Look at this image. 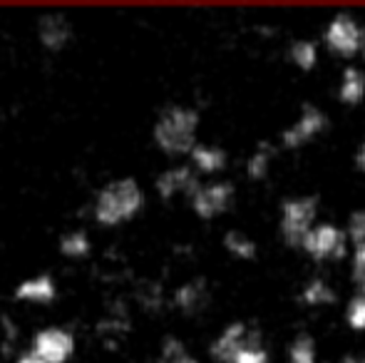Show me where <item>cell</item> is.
<instances>
[{"label":"cell","instance_id":"cell-1","mask_svg":"<svg viewBox=\"0 0 365 363\" xmlns=\"http://www.w3.org/2000/svg\"><path fill=\"white\" fill-rule=\"evenodd\" d=\"M147 194L135 177H115L95 192L90 217L102 229H120L145 212Z\"/></svg>","mask_w":365,"mask_h":363},{"label":"cell","instance_id":"cell-2","mask_svg":"<svg viewBox=\"0 0 365 363\" xmlns=\"http://www.w3.org/2000/svg\"><path fill=\"white\" fill-rule=\"evenodd\" d=\"M199 125L202 117L199 110L192 105H167L157 115L152 125V142L162 155L172 157H189L194 145L199 142Z\"/></svg>","mask_w":365,"mask_h":363},{"label":"cell","instance_id":"cell-3","mask_svg":"<svg viewBox=\"0 0 365 363\" xmlns=\"http://www.w3.org/2000/svg\"><path fill=\"white\" fill-rule=\"evenodd\" d=\"M318 219V197L303 194V197H289L281 204V239L286 247L301 249V242L306 234L316 227Z\"/></svg>","mask_w":365,"mask_h":363},{"label":"cell","instance_id":"cell-4","mask_svg":"<svg viewBox=\"0 0 365 363\" xmlns=\"http://www.w3.org/2000/svg\"><path fill=\"white\" fill-rule=\"evenodd\" d=\"M28 351L43 363H70L77 354V336L68 326H43L30 336Z\"/></svg>","mask_w":365,"mask_h":363},{"label":"cell","instance_id":"cell-5","mask_svg":"<svg viewBox=\"0 0 365 363\" xmlns=\"http://www.w3.org/2000/svg\"><path fill=\"white\" fill-rule=\"evenodd\" d=\"M323 40H326L328 50L343 60H353L365 53V28L348 13H338L326 25Z\"/></svg>","mask_w":365,"mask_h":363},{"label":"cell","instance_id":"cell-6","mask_svg":"<svg viewBox=\"0 0 365 363\" xmlns=\"http://www.w3.org/2000/svg\"><path fill=\"white\" fill-rule=\"evenodd\" d=\"M301 249L313 259V262H341L348 254V237L346 229L336 224H316L306 239L301 242Z\"/></svg>","mask_w":365,"mask_h":363},{"label":"cell","instance_id":"cell-7","mask_svg":"<svg viewBox=\"0 0 365 363\" xmlns=\"http://www.w3.org/2000/svg\"><path fill=\"white\" fill-rule=\"evenodd\" d=\"M234 197H236L234 184L226 180H214V182L199 184L187 202L202 222H212V219L229 212L231 204H234Z\"/></svg>","mask_w":365,"mask_h":363},{"label":"cell","instance_id":"cell-8","mask_svg":"<svg viewBox=\"0 0 365 363\" xmlns=\"http://www.w3.org/2000/svg\"><path fill=\"white\" fill-rule=\"evenodd\" d=\"M35 40L45 53H63L75 40L73 20L65 13H43L35 20Z\"/></svg>","mask_w":365,"mask_h":363},{"label":"cell","instance_id":"cell-9","mask_svg":"<svg viewBox=\"0 0 365 363\" xmlns=\"http://www.w3.org/2000/svg\"><path fill=\"white\" fill-rule=\"evenodd\" d=\"M326 125H328V117L321 107L303 105V110H301V115L296 117V122L281 132V147H286V150H298V147L311 145L318 135H323Z\"/></svg>","mask_w":365,"mask_h":363},{"label":"cell","instance_id":"cell-10","mask_svg":"<svg viewBox=\"0 0 365 363\" xmlns=\"http://www.w3.org/2000/svg\"><path fill=\"white\" fill-rule=\"evenodd\" d=\"M60 296L58 279L48 272L30 274L13 286V299L23 306H53Z\"/></svg>","mask_w":365,"mask_h":363},{"label":"cell","instance_id":"cell-11","mask_svg":"<svg viewBox=\"0 0 365 363\" xmlns=\"http://www.w3.org/2000/svg\"><path fill=\"white\" fill-rule=\"evenodd\" d=\"M202 184L199 175L189 165H172L167 170H162L154 180V192L164 202H172L177 197L189 199L194 194V189Z\"/></svg>","mask_w":365,"mask_h":363},{"label":"cell","instance_id":"cell-12","mask_svg":"<svg viewBox=\"0 0 365 363\" xmlns=\"http://www.w3.org/2000/svg\"><path fill=\"white\" fill-rule=\"evenodd\" d=\"M254 334H256V329H251L249 324L234 321V324L224 326V329L219 331L217 339H214L212 346H209V354H212V359L217 363H231L234 356L254 339Z\"/></svg>","mask_w":365,"mask_h":363},{"label":"cell","instance_id":"cell-13","mask_svg":"<svg viewBox=\"0 0 365 363\" xmlns=\"http://www.w3.org/2000/svg\"><path fill=\"white\" fill-rule=\"evenodd\" d=\"M209 299H212V294H209V284H207V279H202V276L184 281V284L177 286L174 294H172L174 309L182 311V314H187V316L202 314V311L209 306Z\"/></svg>","mask_w":365,"mask_h":363},{"label":"cell","instance_id":"cell-14","mask_svg":"<svg viewBox=\"0 0 365 363\" xmlns=\"http://www.w3.org/2000/svg\"><path fill=\"white\" fill-rule=\"evenodd\" d=\"M229 165V155L221 150L219 145H209V142H197L194 150L189 152V167L197 172L199 177H214L226 170Z\"/></svg>","mask_w":365,"mask_h":363},{"label":"cell","instance_id":"cell-15","mask_svg":"<svg viewBox=\"0 0 365 363\" xmlns=\"http://www.w3.org/2000/svg\"><path fill=\"white\" fill-rule=\"evenodd\" d=\"M58 252L70 262H82L92 254V239L85 229H70L58 239Z\"/></svg>","mask_w":365,"mask_h":363},{"label":"cell","instance_id":"cell-16","mask_svg":"<svg viewBox=\"0 0 365 363\" xmlns=\"http://www.w3.org/2000/svg\"><path fill=\"white\" fill-rule=\"evenodd\" d=\"M338 97L343 105H361L365 100V73L361 68H346L341 75V85H338Z\"/></svg>","mask_w":365,"mask_h":363},{"label":"cell","instance_id":"cell-17","mask_svg":"<svg viewBox=\"0 0 365 363\" xmlns=\"http://www.w3.org/2000/svg\"><path fill=\"white\" fill-rule=\"evenodd\" d=\"M221 244H224L226 252H229L234 259H239V262H254V259L259 257V244H256L249 234L239 232V229L226 232L224 239H221Z\"/></svg>","mask_w":365,"mask_h":363},{"label":"cell","instance_id":"cell-18","mask_svg":"<svg viewBox=\"0 0 365 363\" xmlns=\"http://www.w3.org/2000/svg\"><path fill=\"white\" fill-rule=\"evenodd\" d=\"M301 301L306 306H311V309L331 306V304H336V289H333L323 276H313V279L301 289Z\"/></svg>","mask_w":365,"mask_h":363},{"label":"cell","instance_id":"cell-19","mask_svg":"<svg viewBox=\"0 0 365 363\" xmlns=\"http://www.w3.org/2000/svg\"><path fill=\"white\" fill-rule=\"evenodd\" d=\"M271 165H274V147L264 142V145L256 147L249 155V160H246V175H249V180L261 182L269 177Z\"/></svg>","mask_w":365,"mask_h":363},{"label":"cell","instance_id":"cell-20","mask_svg":"<svg viewBox=\"0 0 365 363\" xmlns=\"http://www.w3.org/2000/svg\"><path fill=\"white\" fill-rule=\"evenodd\" d=\"M289 58L298 70L308 73L318 65V45L313 40H296L289 50Z\"/></svg>","mask_w":365,"mask_h":363},{"label":"cell","instance_id":"cell-21","mask_svg":"<svg viewBox=\"0 0 365 363\" xmlns=\"http://www.w3.org/2000/svg\"><path fill=\"white\" fill-rule=\"evenodd\" d=\"M289 363H318V346L311 334H298L291 341Z\"/></svg>","mask_w":365,"mask_h":363},{"label":"cell","instance_id":"cell-22","mask_svg":"<svg viewBox=\"0 0 365 363\" xmlns=\"http://www.w3.org/2000/svg\"><path fill=\"white\" fill-rule=\"evenodd\" d=\"M159 359H162V363H199L192 354H189L187 346H184L177 336H167V339L162 341Z\"/></svg>","mask_w":365,"mask_h":363},{"label":"cell","instance_id":"cell-23","mask_svg":"<svg viewBox=\"0 0 365 363\" xmlns=\"http://www.w3.org/2000/svg\"><path fill=\"white\" fill-rule=\"evenodd\" d=\"M231 363H271L269 359V351L264 349V344H261V334L256 331L254 339L249 341V344L244 346V349L239 351V354L234 356V361Z\"/></svg>","mask_w":365,"mask_h":363},{"label":"cell","instance_id":"cell-24","mask_svg":"<svg viewBox=\"0 0 365 363\" xmlns=\"http://www.w3.org/2000/svg\"><path fill=\"white\" fill-rule=\"evenodd\" d=\"M346 324L351 331H365V299L363 296H353L346 306Z\"/></svg>","mask_w":365,"mask_h":363},{"label":"cell","instance_id":"cell-25","mask_svg":"<svg viewBox=\"0 0 365 363\" xmlns=\"http://www.w3.org/2000/svg\"><path fill=\"white\" fill-rule=\"evenodd\" d=\"M348 244L353 247H365V207L356 209L348 219V229H346Z\"/></svg>","mask_w":365,"mask_h":363},{"label":"cell","instance_id":"cell-26","mask_svg":"<svg viewBox=\"0 0 365 363\" xmlns=\"http://www.w3.org/2000/svg\"><path fill=\"white\" fill-rule=\"evenodd\" d=\"M351 274H353V284H356L358 296L365 299V247H353Z\"/></svg>","mask_w":365,"mask_h":363},{"label":"cell","instance_id":"cell-27","mask_svg":"<svg viewBox=\"0 0 365 363\" xmlns=\"http://www.w3.org/2000/svg\"><path fill=\"white\" fill-rule=\"evenodd\" d=\"M13 363H43V361H40L38 356H33L28 349H25V351H20V354L15 356V361H13Z\"/></svg>","mask_w":365,"mask_h":363},{"label":"cell","instance_id":"cell-28","mask_svg":"<svg viewBox=\"0 0 365 363\" xmlns=\"http://www.w3.org/2000/svg\"><path fill=\"white\" fill-rule=\"evenodd\" d=\"M356 170L365 175V140L361 142V147H358V152H356Z\"/></svg>","mask_w":365,"mask_h":363},{"label":"cell","instance_id":"cell-29","mask_svg":"<svg viewBox=\"0 0 365 363\" xmlns=\"http://www.w3.org/2000/svg\"><path fill=\"white\" fill-rule=\"evenodd\" d=\"M341 363H365L361 356H343V361Z\"/></svg>","mask_w":365,"mask_h":363}]
</instances>
